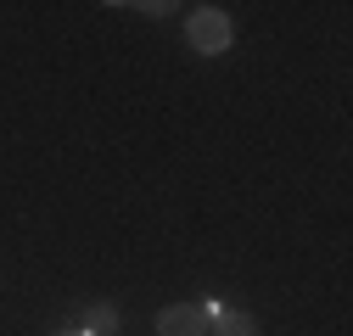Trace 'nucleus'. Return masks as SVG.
<instances>
[{
  "label": "nucleus",
  "mask_w": 353,
  "mask_h": 336,
  "mask_svg": "<svg viewBox=\"0 0 353 336\" xmlns=\"http://www.w3.org/2000/svg\"><path fill=\"white\" fill-rule=\"evenodd\" d=\"M62 336H84V330H62Z\"/></svg>",
  "instance_id": "nucleus-5"
},
{
  "label": "nucleus",
  "mask_w": 353,
  "mask_h": 336,
  "mask_svg": "<svg viewBox=\"0 0 353 336\" xmlns=\"http://www.w3.org/2000/svg\"><path fill=\"white\" fill-rule=\"evenodd\" d=\"M230 39H236L230 12L202 6V12H191V17H185V45H191L196 56H219V51H230Z\"/></svg>",
  "instance_id": "nucleus-1"
},
{
  "label": "nucleus",
  "mask_w": 353,
  "mask_h": 336,
  "mask_svg": "<svg viewBox=\"0 0 353 336\" xmlns=\"http://www.w3.org/2000/svg\"><path fill=\"white\" fill-rule=\"evenodd\" d=\"M208 319H213L208 303H174L157 314V336H208Z\"/></svg>",
  "instance_id": "nucleus-2"
},
{
  "label": "nucleus",
  "mask_w": 353,
  "mask_h": 336,
  "mask_svg": "<svg viewBox=\"0 0 353 336\" xmlns=\"http://www.w3.org/2000/svg\"><path fill=\"white\" fill-rule=\"evenodd\" d=\"M208 330H213V336H258V325H252V314H241V308H213V319H208Z\"/></svg>",
  "instance_id": "nucleus-3"
},
{
  "label": "nucleus",
  "mask_w": 353,
  "mask_h": 336,
  "mask_svg": "<svg viewBox=\"0 0 353 336\" xmlns=\"http://www.w3.org/2000/svg\"><path fill=\"white\" fill-rule=\"evenodd\" d=\"M79 330H84V336H112V330H118V308H112V303H90L84 319H79Z\"/></svg>",
  "instance_id": "nucleus-4"
}]
</instances>
